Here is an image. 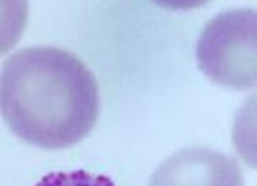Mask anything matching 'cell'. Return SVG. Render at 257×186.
<instances>
[{
	"label": "cell",
	"mask_w": 257,
	"mask_h": 186,
	"mask_svg": "<svg viewBox=\"0 0 257 186\" xmlns=\"http://www.w3.org/2000/svg\"><path fill=\"white\" fill-rule=\"evenodd\" d=\"M36 186H117L110 178L84 170L50 172Z\"/></svg>",
	"instance_id": "5"
},
{
	"label": "cell",
	"mask_w": 257,
	"mask_h": 186,
	"mask_svg": "<svg viewBox=\"0 0 257 186\" xmlns=\"http://www.w3.org/2000/svg\"><path fill=\"white\" fill-rule=\"evenodd\" d=\"M195 54L200 69L216 84L257 90V9L227 10L212 18Z\"/></svg>",
	"instance_id": "2"
},
{
	"label": "cell",
	"mask_w": 257,
	"mask_h": 186,
	"mask_svg": "<svg viewBox=\"0 0 257 186\" xmlns=\"http://www.w3.org/2000/svg\"><path fill=\"white\" fill-rule=\"evenodd\" d=\"M149 186H245L235 159L208 148H184L164 161Z\"/></svg>",
	"instance_id": "3"
},
{
	"label": "cell",
	"mask_w": 257,
	"mask_h": 186,
	"mask_svg": "<svg viewBox=\"0 0 257 186\" xmlns=\"http://www.w3.org/2000/svg\"><path fill=\"white\" fill-rule=\"evenodd\" d=\"M235 152L249 167L257 168V96H252L238 109L232 126Z\"/></svg>",
	"instance_id": "4"
},
{
	"label": "cell",
	"mask_w": 257,
	"mask_h": 186,
	"mask_svg": "<svg viewBox=\"0 0 257 186\" xmlns=\"http://www.w3.org/2000/svg\"><path fill=\"white\" fill-rule=\"evenodd\" d=\"M2 113L24 142L57 150L79 144L99 117L94 74L70 51L21 48L2 69Z\"/></svg>",
	"instance_id": "1"
}]
</instances>
